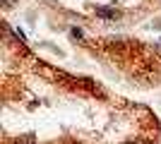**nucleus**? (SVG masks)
Here are the masks:
<instances>
[{"label":"nucleus","mask_w":161,"mask_h":144,"mask_svg":"<svg viewBox=\"0 0 161 144\" xmlns=\"http://www.w3.org/2000/svg\"><path fill=\"white\" fill-rule=\"evenodd\" d=\"M96 14L103 17V19H115V17H118V12L111 10V7H96Z\"/></svg>","instance_id":"nucleus-1"},{"label":"nucleus","mask_w":161,"mask_h":144,"mask_svg":"<svg viewBox=\"0 0 161 144\" xmlns=\"http://www.w3.org/2000/svg\"><path fill=\"white\" fill-rule=\"evenodd\" d=\"M125 144H135V142H125Z\"/></svg>","instance_id":"nucleus-2"}]
</instances>
